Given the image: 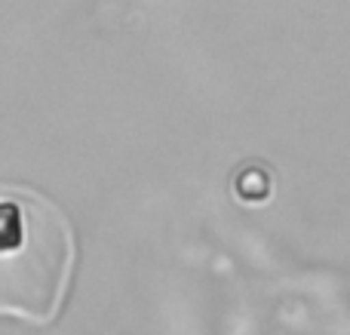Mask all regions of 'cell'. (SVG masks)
<instances>
[{"label":"cell","instance_id":"6da1fadb","mask_svg":"<svg viewBox=\"0 0 350 335\" xmlns=\"http://www.w3.org/2000/svg\"><path fill=\"white\" fill-rule=\"evenodd\" d=\"M74 268L77 237L65 209L37 188L0 182V317L55 323Z\"/></svg>","mask_w":350,"mask_h":335}]
</instances>
